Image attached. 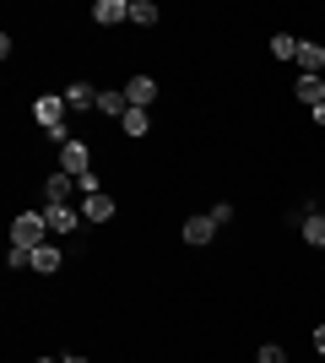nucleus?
Listing matches in <instances>:
<instances>
[{"label": "nucleus", "mask_w": 325, "mask_h": 363, "mask_svg": "<svg viewBox=\"0 0 325 363\" xmlns=\"http://www.w3.org/2000/svg\"><path fill=\"white\" fill-rule=\"evenodd\" d=\"M44 233H49V217L44 212H22L11 223V244L16 250H38V244H44Z\"/></svg>", "instance_id": "obj_1"}, {"label": "nucleus", "mask_w": 325, "mask_h": 363, "mask_svg": "<svg viewBox=\"0 0 325 363\" xmlns=\"http://www.w3.org/2000/svg\"><path fill=\"white\" fill-rule=\"evenodd\" d=\"M71 104H65V92H44V98H33V120L44 125V130H60Z\"/></svg>", "instance_id": "obj_2"}, {"label": "nucleus", "mask_w": 325, "mask_h": 363, "mask_svg": "<svg viewBox=\"0 0 325 363\" xmlns=\"http://www.w3.org/2000/svg\"><path fill=\"white\" fill-rule=\"evenodd\" d=\"M60 174H71V179H81V174H93V152H87V141H71V147L60 152Z\"/></svg>", "instance_id": "obj_3"}, {"label": "nucleus", "mask_w": 325, "mask_h": 363, "mask_svg": "<svg viewBox=\"0 0 325 363\" xmlns=\"http://www.w3.org/2000/svg\"><path fill=\"white\" fill-rule=\"evenodd\" d=\"M65 104H71V114H98V87L93 82H71V87H65Z\"/></svg>", "instance_id": "obj_4"}, {"label": "nucleus", "mask_w": 325, "mask_h": 363, "mask_svg": "<svg viewBox=\"0 0 325 363\" xmlns=\"http://www.w3.org/2000/svg\"><path fill=\"white\" fill-rule=\"evenodd\" d=\"M44 217H49V233H76L87 217H81V206H44Z\"/></svg>", "instance_id": "obj_5"}, {"label": "nucleus", "mask_w": 325, "mask_h": 363, "mask_svg": "<svg viewBox=\"0 0 325 363\" xmlns=\"http://www.w3.org/2000/svg\"><path fill=\"white\" fill-rule=\"evenodd\" d=\"M212 239H217V223H212V217H185V244H190V250H206Z\"/></svg>", "instance_id": "obj_6"}, {"label": "nucleus", "mask_w": 325, "mask_h": 363, "mask_svg": "<svg viewBox=\"0 0 325 363\" xmlns=\"http://www.w3.org/2000/svg\"><path fill=\"white\" fill-rule=\"evenodd\" d=\"M49 206H71V196H81V184L71 179V174H49Z\"/></svg>", "instance_id": "obj_7"}, {"label": "nucleus", "mask_w": 325, "mask_h": 363, "mask_svg": "<svg viewBox=\"0 0 325 363\" xmlns=\"http://www.w3.org/2000/svg\"><path fill=\"white\" fill-rule=\"evenodd\" d=\"M125 98H130V108H147V104H152V98H157V82H152V76H130V82H125Z\"/></svg>", "instance_id": "obj_8"}, {"label": "nucleus", "mask_w": 325, "mask_h": 363, "mask_svg": "<svg viewBox=\"0 0 325 363\" xmlns=\"http://www.w3.org/2000/svg\"><path fill=\"white\" fill-rule=\"evenodd\" d=\"M114 212H120V206H114V196H103V190H98V196H81V217H87V223H108Z\"/></svg>", "instance_id": "obj_9"}, {"label": "nucleus", "mask_w": 325, "mask_h": 363, "mask_svg": "<svg viewBox=\"0 0 325 363\" xmlns=\"http://www.w3.org/2000/svg\"><path fill=\"white\" fill-rule=\"evenodd\" d=\"M93 16H98V28H108V22H130V0H98Z\"/></svg>", "instance_id": "obj_10"}, {"label": "nucleus", "mask_w": 325, "mask_h": 363, "mask_svg": "<svg viewBox=\"0 0 325 363\" xmlns=\"http://www.w3.org/2000/svg\"><path fill=\"white\" fill-rule=\"evenodd\" d=\"M65 266V250H55V244H38V250H33V272H60Z\"/></svg>", "instance_id": "obj_11"}, {"label": "nucleus", "mask_w": 325, "mask_h": 363, "mask_svg": "<svg viewBox=\"0 0 325 363\" xmlns=\"http://www.w3.org/2000/svg\"><path fill=\"white\" fill-rule=\"evenodd\" d=\"M298 233H304L309 250H325V212H309L304 223H298Z\"/></svg>", "instance_id": "obj_12"}, {"label": "nucleus", "mask_w": 325, "mask_h": 363, "mask_svg": "<svg viewBox=\"0 0 325 363\" xmlns=\"http://www.w3.org/2000/svg\"><path fill=\"white\" fill-rule=\"evenodd\" d=\"M298 65H304V76H320L325 71V44H298Z\"/></svg>", "instance_id": "obj_13"}, {"label": "nucleus", "mask_w": 325, "mask_h": 363, "mask_svg": "<svg viewBox=\"0 0 325 363\" xmlns=\"http://www.w3.org/2000/svg\"><path fill=\"white\" fill-rule=\"evenodd\" d=\"M298 104H309V108L325 104V82L320 76H298Z\"/></svg>", "instance_id": "obj_14"}, {"label": "nucleus", "mask_w": 325, "mask_h": 363, "mask_svg": "<svg viewBox=\"0 0 325 363\" xmlns=\"http://www.w3.org/2000/svg\"><path fill=\"white\" fill-rule=\"evenodd\" d=\"M120 130H125V136H147V130H152V114H147V108H130V114H125V120H120Z\"/></svg>", "instance_id": "obj_15"}, {"label": "nucleus", "mask_w": 325, "mask_h": 363, "mask_svg": "<svg viewBox=\"0 0 325 363\" xmlns=\"http://www.w3.org/2000/svg\"><path fill=\"white\" fill-rule=\"evenodd\" d=\"M157 16H163V11H157L152 0H130V22H136V28H152Z\"/></svg>", "instance_id": "obj_16"}, {"label": "nucleus", "mask_w": 325, "mask_h": 363, "mask_svg": "<svg viewBox=\"0 0 325 363\" xmlns=\"http://www.w3.org/2000/svg\"><path fill=\"white\" fill-rule=\"evenodd\" d=\"M271 55H277V60H298V38L293 33H277V38H271Z\"/></svg>", "instance_id": "obj_17"}, {"label": "nucleus", "mask_w": 325, "mask_h": 363, "mask_svg": "<svg viewBox=\"0 0 325 363\" xmlns=\"http://www.w3.org/2000/svg\"><path fill=\"white\" fill-rule=\"evenodd\" d=\"M6 266H11V272H33V250H6Z\"/></svg>", "instance_id": "obj_18"}, {"label": "nucleus", "mask_w": 325, "mask_h": 363, "mask_svg": "<svg viewBox=\"0 0 325 363\" xmlns=\"http://www.w3.org/2000/svg\"><path fill=\"white\" fill-rule=\"evenodd\" d=\"M255 363H287V352H282V347H277V342H266V347H261V352H255Z\"/></svg>", "instance_id": "obj_19"}, {"label": "nucleus", "mask_w": 325, "mask_h": 363, "mask_svg": "<svg viewBox=\"0 0 325 363\" xmlns=\"http://www.w3.org/2000/svg\"><path fill=\"white\" fill-rule=\"evenodd\" d=\"M206 217H212L217 228H228V223H233V206H228V201H217V206H212V212H206Z\"/></svg>", "instance_id": "obj_20"}, {"label": "nucleus", "mask_w": 325, "mask_h": 363, "mask_svg": "<svg viewBox=\"0 0 325 363\" xmlns=\"http://www.w3.org/2000/svg\"><path fill=\"white\" fill-rule=\"evenodd\" d=\"M314 352H320V358H325V320H320V325H314Z\"/></svg>", "instance_id": "obj_21"}, {"label": "nucleus", "mask_w": 325, "mask_h": 363, "mask_svg": "<svg viewBox=\"0 0 325 363\" xmlns=\"http://www.w3.org/2000/svg\"><path fill=\"white\" fill-rule=\"evenodd\" d=\"M60 363H93V358H81V352H71V358H60Z\"/></svg>", "instance_id": "obj_22"}, {"label": "nucleus", "mask_w": 325, "mask_h": 363, "mask_svg": "<svg viewBox=\"0 0 325 363\" xmlns=\"http://www.w3.org/2000/svg\"><path fill=\"white\" fill-rule=\"evenodd\" d=\"M314 125H325V104H320V108H314Z\"/></svg>", "instance_id": "obj_23"}, {"label": "nucleus", "mask_w": 325, "mask_h": 363, "mask_svg": "<svg viewBox=\"0 0 325 363\" xmlns=\"http://www.w3.org/2000/svg\"><path fill=\"white\" fill-rule=\"evenodd\" d=\"M38 363H55V358H38Z\"/></svg>", "instance_id": "obj_24"}]
</instances>
